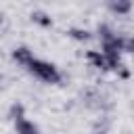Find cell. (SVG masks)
Listing matches in <instances>:
<instances>
[{
  "mask_svg": "<svg viewBox=\"0 0 134 134\" xmlns=\"http://www.w3.org/2000/svg\"><path fill=\"white\" fill-rule=\"evenodd\" d=\"M27 69H29L38 80H42V82H46V84H59V82H61V73H59V69H57L52 63L34 59Z\"/></svg>",
  "mask_w": 134,
  "mask_h": 134,
  "instance_id": "1",
  "label": "cell"
},
{
  "mask_svg": "<svg viewBox=\"0 0 134 134\" xmlns=\"http://www.w3.org/2000/svg\"><path fill=\"white\" fill-rule=\"evenodd\" d=\"M13 113L17 115V117H15V130H17V134H40V130H38L29 119L23 117V107H21V105L13 107Z\"/></svg>",
  "mask_w": 134,
  "mask_h": 134,
  "instance_id": "2",
  "label": "cell"
},
{
  "mask_svg": "<svg viewBox=\"0 0 134 134\" xmlns=\"http://www.w3.org/2000/svg\"><path fill=\"white\" fill-rule=\"evenodd\" d=\"M13 59H15L19 65H23V67H29V65H31V61H34L36 57L31 54V50H29V48H17V50L13 52Z\"/></svg>",
  "mask_w": 134,
  "mask_h": 134,
  "instance_id": "3",
  "label": "cell"
},
{
  "mask_svg": "<svg viewBox=\"0 0 134 134\" xmlns=\"http://www.w3.org/2000/svg\"><path fill=\"white\" fill-rule=\"evenodd\" d=\"M109 8H111L113 13H117V15H126V13L132 8V4H130L128 0H119V2H111Z\"/></svg>",
  "mask_w": 134,
  "mask_h": 134,
  "instance_id": "4",
  "label": "cell"
},
{
  "mask_svg": "<svg viewBox=\"0 0 134 134\" xmlns=\"http://www.w3.org/2000/svg\"><path fill=\"white\" fill-rule=\"evenodd\" d=\"M31 19H34L36 23H40V25H50V23H52L50 17H48L46 13H42V10H34V13H31Z\"/></svg>",
  "mask_w": 134,
  "mask_h": 134,
  "instance_id": "5",
  "label": "cell"
},
{
  "mask_svg": "<svg viewBox=\"0 0 134 134\" xmlns=\"http://www.w3.org/2000/svg\"><path fill=\"white\" fill-rule=\"evenodd\" d=\"M69 34H71L73 38H77V40H88V38H90V34H88L86 29H71Z\"/></svg>",
  "mask_w": 134,
  "mask_h": 134,
  "instance_id": "6",
  "label": "cell"
},
{
  "mask_svg": "<svg viewBox=\"0 0 134 134\" xmlns=\"http://www.w3.org/2000/svg\"><path fill=\"white\" fill-rule=\"evenodd\" d=\"M126 48H128V50H130V52H134V38H132V40H128V42H126Z\"/></svg>",
  "mask_w": 134,
  "mask_h": 134,
  "instance_id": "7",
  "label": "cell"
},
{
  "mask_svg": "<svg viewBox=\"0 0 134 134\" xmlns=\"http://www.w3.org/2000/svg\"><path fill=\"white\" fill-rule=\"evenodd\" d=\"M96 134H105V132H96Z\"/></svg>",
  "mask_w": 134,
  "mask_h": 134,
  "instance_id": "8",
  "label": "cell"
}]
</instances>
